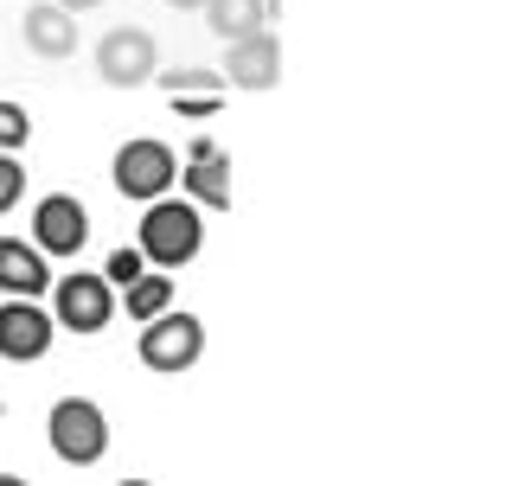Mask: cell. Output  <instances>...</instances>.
I'll return each instance as SVG.
<instances>
[{"label":"cell","mask_w":512,"mask_h":486,"mask_svg":"<svg viewBox=\"0 0 512 486\" xmlns=\"http://www.w3.org/2000/svg\"><path fill=\"white\" fill-rule=\"evenodd\" d=\"M141 256L160 269L173 263H192L199 256V212L192 205H173V199H148V218H141Z\"/></svg>","instance_id":"1"},{"label":"cell","mask_w":512,"mask_h":486,"mask_svg":"<svg viewBox=\"0 0 512 486\" xmlns=\"http://www.w3.org/2000/svg\"><path fill=\"white\" fill-rule=\"evenodd\" d=\"M154 71H160L154 32H141V26H116V32H103V45H96V77H103V84L135 90V84H148Z\"/></svg>","instance_id":"2"},{"label":"cell","mask_w":512,"mask_h":486,"mask_svg":"<svg viewBox=\"0 0 512 486\" xmlns=\"http://www.w3.org/2000/svg\"><path fill=\"white\" fill-rule=\"evenodd\" d=\"M45 435H52V448L64 461H103V448H109V423H103V410L84 397H64L52 403V423H45Z\"/></svg>","instance_id":"3"},{"label":"cell","mask_w":512,"mask_h":486,"mask_svg":"<svg viewBox=\"0 0 512 486\" xmlns=\"http://www.w3.org/2000/svg\"><path fill=\"white\" fill-rule=\"evenodd\" d=\"M141 327H148L141 333V365L148 371H186L205 352V327L192 314H154Z\"/></svg>","instance_id":"4"},{"label":"cell","mask_w":512,"mask_h":486,"mask_svg":"<svg viewBox=\"0 0 512 486\" xmlns=\"http://www.w3.org/2000/svg\"><path fill=\"white\" fill-rule=\"evenodd\" d=\"M173 186V154L160 141H122L116 148V192L128 199H167Z\"/></svg>","instance_id":"5"},{"label":"cell","mask_w":512,"mask_h":486,"mask_svg":"<svg viewBox=\"0 0 512 486\" xmlns=\"http://www.w3.org/2000/svg\"><path fill=\"white\" fill-rule=\"evenodd\" d=\"M90 237V218L77 199H64V192H52V199L39 205V218H32V250L39 256H77Z\"/></svg>","instance_id":"6"},{"label":"cell","mask_w":512,"mask_h":486,"mask_svg":"<svg viewBox=\"0 0 512 486\" xmlns=\"http://www.w3.org/2000/svg\"><path fill=\"white\" fill-rule=\"evenodd\" d=\"M116 301H109V282L103 275H64L58 282V327L71 333H103Z\"/></svg>","instance_id":"7"},{"label":"cell","mask_w":512,"mask_h":486,"mask_svg":"<svg viewBox=\"0 0 512 486\" xmlns=\"http://www.w3.org/2000/svg\"><path fill=\"white\" fill-rule=\"evenodd\" d=\"M224 77L231 84H244V90H269L282 77V45H276V32H244V39H231V58H224Z\"/></svg>","instance_id":"8"},{"label":"cell","mask_w":512,"mask_h":486,"mask_svg":"<svg viewBox=\"0 0 512 486\" xmlns=\"http://www.w3.org/2000/svg\"><path fill=\"white\" fill-rule=\"evenodd\" d=\"M45 346H52V320H45L39 307L32 301L0 307V352H7V359H39Z\"/></svg>","instance_id":"9"},{"label":"cell","mask_w":512,"mask_h":486,"mask_svg":"<svg viewBox=\"0 0 512 486\" xmlns=\"http://www.w3.org/2000/svg\"><path fill=\"white\" fill-rule=\"evenodd\" d=\"M26 45H32L39 58H71V52H77V26H71V13L52 7V0L26 7Z\"/></svg>","instance_id":"10"},{"label":"cell","mask_w":512,"mask_h":486,"mask_svg":"<svg viewBox=\"0 0 512 486\" xmlns=\"http://www.w3.org/2000/svg\"><path fill=\"white\" fill-rule=\"evenodd\" d=\"M0 288H13V295H39V288H52V269H45V256L32 250V243L0 237Z\"/></svg>","instance_id":"11"},{"label":"cell","mask_w":512,"mask_h":486,"mask_svg":"<svg viewBox=\"0 0 512 486\" xmlns=\"http://www.w3.org/2000/svg\"><path fill=\"white\" fill-rule=\"evenodd\" d=\"M186 186H192V199H205L212 212H224V205H231V160L199 141V154H192V167H186Z\"/></svg>","instance_id":"12"},{"label":"cell","mask_w":512,"mask_h":486,"mask_svg":"<svg viewBox=\"0 0 512 486\" xmlns=\"http://www.w3.org/2000/svg\"><path fill=\"white\" fill-rule=\"evenodd\" d=\"M205 13H212V32L224 39H244L269 20V0H205Z\"/></svg>","instance_id":"13"},{"label":"cell","mask_w":512,"mask_h":486,"mask_svg":"<svg viewBox=\"0 0 512 486\" xmlns=\"http://www.w3.org/2000/svg\"><path fill=\"white\" fill-rule=\"evenodd\" d=\"M167 301H173V282L167 275H135V282H128V314L135 320H154V314H167Z\"/></svg>","instance_id":"14"},{"label":"cell","mask_w":512,"mask_h":486,"mask_svg":"<svg viewBox=\"0 0 512 486\" xmlns=\"http://www.w3.org/2000/svg\"><path fill=\"white\" fill-rule=\"evenodd\" d=\"M26 135H32V122H26V109L20 103H0V148H26Z\"/></svg>","instance_id":"15"},{"label":"cell","mask_w":512,"mask_h":486,"mask_svg":"<svg viewBox=\"0 0 512 486\" xmlns=\"http://www.w3.org/2000/svg\"><path fill=\"white\" fill-rule=\"evenodd\" d=\"M20 192H26V173L0 154V212H13V205H20Z\"/></svg>","instance_id":"16"},{"label":"cell","mask_w":512,"mask_h":486,"mask_svg":"<svg viewBox=\"0 0 512 486\" xmlns=\"http://www.w3.org/2000/svg\"><path fill=\"white\" fill-rule=\"evenodd\" d=\"M212 84H218L212 71H173V77H167V90H173V96H199V90L212 96Z\"/></svg>","instance_id":"17"},{"label":"cell","mask_w":512,"mask_h":486,"mask_svg":"<svg viewBox=\"0 0 512 486\" xmlns=\"http://www.w3.org/2000/svg\"><path fill=\"white\" fill-rule=\"evenodd\" d=\"M141 275V250H116L109 256V282H135Z\"/></svg>","instance_id":"18"},{"label":"cell","mask_w":512,"mask_h":486,"mask_svg":"<svg viewBox=\"0 0 512 486\" xmlns=\"http://www.w3.org/2000/svg\"><path fill=\"white\" fill-rule=\"evenodd\" d=\"M58 7H64V13H77V7H103V0H58Z\"/></svg>","instance_id":"19"},{"label":"cell","mask_w":512,"mask_h":486,"mask_svg":"<svg viewBox=\"0 0 512 486\" xmlns=\"http://www.w3.org/2000/svg\"><path fill=\"white\" fill-rule=\"evenodd\" d=\"M167 7H205V0H167Z\"/></svg>","instance_id":"20"},{"label":"cell","mask_w":512,"mask_h":486,"mask_svg":"<svg viewBox=\"0 0 512 486\" xmlns=\"http://www.w3.org/2000/svg\"><path fill=\"white\" fill-rule=\"evenodd\" d=\"M0 486H26V480H13V474H0Z\"/></svg>","instance_id":"21"},{"label":"cell","mask_w":512,"mask_h":486,"mask_svg":"<svg viewBox=\"0 0 512 486\" xmlns=\"http://www.w3.org/2000/svg\"><path fill=\"white\" fill-rule=\"evenodd\" d=\"M122 486H148V480H122Z\"/></svg>","instance_id":"22"}]
</instances>
